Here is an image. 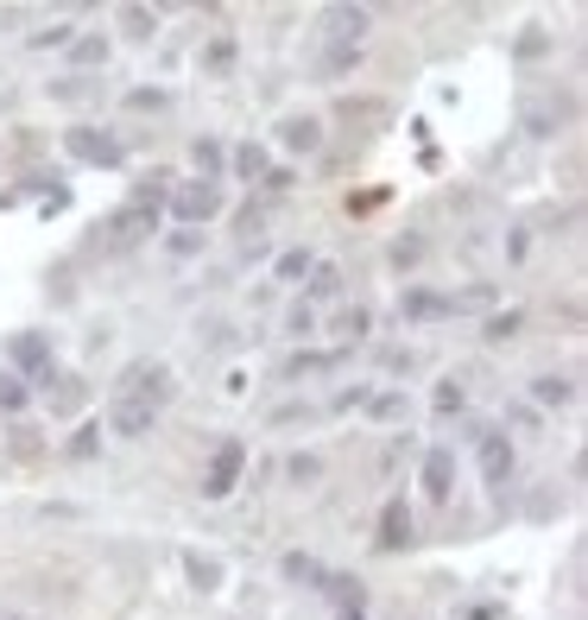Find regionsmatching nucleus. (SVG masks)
Segmentation results:
<instances>
[{
	"label": "nucleus",
	"mask_w": 588,
	"mask_h": 620,
	"mask_svg": "<svg viewBox=\"0 0 588 620\" xmlns=\"http://www.w3.org/2000/svg\"><path fill=\"white\" fill-rule=\"evenodd\" d=\"M171 393H178V374H171L165 362H133L120 380H114L108 400H140V405H152V412H165Z\"/></svg>",
	"instance_id": "nucleus-1"
},
{
	"label": "nucleus",
	"mask_w": 588,
	"mask_h": 620,
	"mask_svg": "<svg viewBox=\"0 0 588 620\" xmlns=\"http://www.w3.org/2000/svg\"><path fill=\"white\" fill-rule=\"evenodd\" d=\"M241 475H247V443L221 438L216 450H209V463H203V501H228V494L241 488Z\"/></svg>",
	"instance_id": "nucleus-2"
},
{
	"label": "nucleus",
	"mask_w": 588,
	"mask_h": 620,
	"mask_svg": "<svg viewBox=\"0 0 588 620\" xmlns=\"http://www.w3.org/2000/svg\"><path fill=\"white\" fill-rule=\"evenodd\" d=\"M64 152H71L76 165H95V172H120V159H127L120 134H108V127H89V121L64 134Z\"/></svg>",
	"instance_id": "nucleus-3"
},
{
	"label": "nucleus",
	"mask_w": 588,
	"mask_h": 620,
	"mask_svg": "<svg viewBox=\"0 0 588 620\" xmlns=\"http://www.w3.org/2000/svg\"><path fill=\"white\" fill-rule=\"evenodd\" d=\"M171 216L184 222V228H203V222H216V216H221V184H203V178L171 184Z\"/></svg>",
	"instance_id": "nucleus-4"
},
{
	"label": "nucleus",
	"mask_w": 588,
	"mask_h": 620,
	"mask_svg": "<svg viewBox=\"0 0 588 620\" xmlns=\"http://www.w3.org/2000/svg\"><path fill=\"white\" fill-rule=\"evenodd\" d=\"M158 184L165 178H146L140 190H133V203L108 222V235H120V241H146L152 228H158Z\"/></svg>",
	"instance_id": "nucleus-5"
},
{
	"label": "nucleus",
	"mask_w": 588,
	"mask_h": 620,
	"mask_svg": "<svg viewBox=\"0 0 588 620\" xmlns=\"http://www.w3.org/2000/svg\"><path fill=\"white\" fill-rule=\"evenodd\" d=\"M475 463H481V481L487 488H507L513 481V438L507 431H475Z\"/></svg>",
	"instance_id": "nucleus-6"
},
{
	"label": "nucleus",
	"mask_w": 588,
	"mask_h": 620,
	"mask_svg": "<svg viewBox=\"0 0 588 620\" xmlns=\"http://www.w3.org/2000/svg\"><path fill=\"white\" fill-rule=\"evenodd\" d=\"M38 393H44V405H51V418H76L82 412V380L76 374H64V367H51V374H38Z\"/></svg>",
	"instance_id": "nucleus-7"
},
{
	"label": "nucleus",
	"mask_w": 588,
	"mask_h": 620,
	"mask_svg": "<svg viewBox=\"0 0 588 620\" xmlns=\"http://www.w3.org/2000/svg\"><path fill=\"white\" fill-rule=\"evenodd\" d=\"M7 355H13V374H20V380H26V374H51V336H38V329H20V336H13V342H7Z\"/></svg>",
	"instance_id": "nucleus-8"
},
{
	"label": "nucleus",
	"mask_w": 588,
	"mask_h": 620,
	"mask_svg": "<svg viewBox=\"0 0 588 620\" xmlns=\"http://www.w3.org/2000/svg\"><path fill=\"white\" fill-rule=\"evenodd\" d=\"M152 425H158V412L140 400H108V438H127V443H140L152 438Z\"/></svg>",
	"instance_id": "nucleus-9"
},
{
	"label": "nucleus",
	"mask_w": 588,
	"mask_h": 620,
	"mask_svg": "<svg viewBox=\"0 0 588 620\" xmlns=\"http://www.w3.org/2000/svg\"><path fill=\"white\" fill-rule=\"evenodd\" d=\"M411 545H418L411 507H405V501H386V507H380V551H411Z\"/></svg>",
	"instance_id": "nucleus-10"
},
{
	"label": "nucleus",
	"mask_w": 588,
	"mask_h": 620,
	"mask_svg": "<svg viewBox=\"0 0 588 620\" xmlns=\"http://www.w3.org/2000/svg\"><path fill=\"white\" fill-rule=\"evenodd\" d=\"M399 311H405V324H437V317H456V298L424 292V286H405Z\"/></svg>",
	"instance_id": "nucleus-11"
},
{
	"label": "nucleus",
	"mask_w": 588,
	"mask_h": 620,
	"mask_svg": "<svg viewBox=\"0 0 588 620\" xmlns=\"http://www.w3.org/2000/svg\"><path fill=\"white\" fill-rule=\"evenodd\" d=\"M279 147L285 152H317L323 147V121H317V114H285V121H279Z\"/></svg>",
	"instance_id": "nucleus-12"
},
{
	"label": "nucleus",
	"mask_w": 588,
	"mask_h": 620,
	"mask_svg": "<svg viewBox=\"0 0 588 620\" xmlns=\"http://www.w3.org/2000/svg\"><path fill=\"white\" fill-rule=\"evenodd\" d=\"M323 20H330V38H335V45H361V38H368V26H373L368 7H348V0H342V7H330Z\"/></svg>",
	"instance_id": "nucleus-13"
},
{
	"label": "nucleus",
	"mask_w": 588,
	"mask_h": 620,
	"mask_svg": "<svg viewBox=\"0 0 588 620\" xmlns=\"http://www.w3.org/2000/svg\"><path fill=\"white\" fill-rule=\"evenodd\" d=\"M449 494H456V456H449V450H431V456H424V501H449Z\"/></svg>",
	"instance_id": "nucleus-14"
},
{
	"label": "nucleus",
	"mask_w": 588,
	"mask_h": 620,
	"mask_svg": "<svg viewBox=\"0 0 588 620\" xmlns=\"http://www.w3.org/2000/svg\"><path fill=\"white\" fill-rule=\"evenodd\" d=\"M114 26H120V38H133V45H152V33H158V13H152V7H140V0H127V7H114Z\"/></svg>",
	"instance_id": "nucleus-15"
},
{
	"label": "nucleus",
	"mask_w": 588,
	"mask_h": 620,
	"mask_svg": "<svg viewBox=\"0 0 588 620\" xmlns=\"http://www.w3.org/2000/svg\"><path fill=\"white\" fill-rule=\"evenodd\" d=\"M184 577L196 589H203V595H216L221 583H228V570H221V557H209V551H184Z\"/></svg>",
	"instance_id": "nucleus-16"
},
{
	"label": "nucleus",
	"mask_w": 588,
	"mask_h": 620,
	"mask_svg": "<svg viewBox=\"0 0 588 620\" xmlns=\"http://www.w3.org/2000/svg\"><path fill=\"white\" fill-rule=\"evenodd\" d=\"M279 577H285V583H297V589H323V577H330V570H323L317 557H304V551H285V557H279Z\"/></svg>",
	"instance_id": "nucleus-17"
},
{
	"label": "nucleus",
	"mask_w": 588,
	"mask_h": 620,
	"mask_svg": "<svg viewBox=\"0 0 588 620\" xmlns=\"http://www.w3.org/2000/svg\"><path fill=\"white\" fill-rule=\"evenodd\" d=\"M368 418L373 425H399L405 412H411V400H405V387H380V393H368Z\"/></svg>",
	"instance_id": "nucleus-18"
},
{
	"label": "nucleus",
	"mask_w": 588,
	"mask_h": 620,
	"mask_svg": "<svg viewBox=\"0 0 588 620\" xmlns=\"http://www.w3.org/2000/svg\"><path fill=\"white\" fill-rule=\"evenodd\" d=\"M532 400L563 412V405H576V380H570V374H538V380H532Z\"/></svg>",
	"instance_id": "nucleus-19"
},
{
	"label": "nucleus",
	"mask_w": 588,
	"mask_h": 620,
	"mask_svg": "<svg viewBox=\"0 0 588 620\" xmlns=\"http://www.w3.org/2000/svg\"><path fill=\"white\" fill-rule=\"evenodd\" d=\"M234 58H241L234 33H216L209 45H203V58H196V64H203V76H228V71H234Z\"/></svg>",
	"instance_id": "nucleus-20"
},
{
	"label": "nucleus",
	"mask_w": 588,
	"mask_h": 620,
	"mask_svg": "<svg viewBox=\"0 0 588 620\" xmlns=\"http://www.w3.org/2000/svg\"><path fill=\"white\" fill-rule=\"evenodd\" d=\"M95 96H102L95 76H64V83H51V102H64V109H82V102H95Z\"/></svg>",
	"instance_id": "nucleus-21"
},
{
	"label": "nucleus",
	"mask_w": 588,
	"mask_h": 620,
	"mask_svg": "<svg viewBox=\"0 0 588 620\" xmlns=\"http://www.w3.org/2000/svg\"><path fill=\"white\" fill-rule=\"evenodd\" d=\"M323 595H330L342 615H361V608H368V595H361V583H355V577H323Z\"/></svg>",
	"instance_id": "nucleus-22"
},
{
	"label": "nucleus",
	"mask_w": 588,
	"mask_h": 620,
	"mask_svg": "<svg viewBox=\"0 0 588 620\" xmlns=\"http://www.w3.org/2000/svg\"><path fill=\"white\" fill-rule=\"evenodd\" d=\"M33 405V380H20L13 367H0V412H26Z\"/></svg>",
	"instance_id": "nucleus-23"
},
{
	"label": "nucleus",
	"mask_w": 588,
	"mask_h": 620,
	"mask_svg": "<svg viewBox=\"0 0 588 620\" xmlns=\"http://www.w3.org/2000/svg\"><path fill=\"white\" fill-rule=\"evenodd\" d=\"M190 159H196V178H203V184H216V178H221V165H228V152H221L216 140H209V134H203V140L190 147Z\"/></svg>",
	"instance_id": "nucleus-24"
},
{
	"label": "nucleus",
	"mask_w": 588,
	"mask_h": 620,
	"mask_svg": "<svg viewBox=\"0 0 588 620\" xmlns=\"http://www.w3.org/2000/svg\"><path fill=\"white\" fill-rule=\"evenodd\" d=\"M234 172H241V178H247V184H259V178H266V172H272V152L259 147V140H247V147L234 152Z\"/></svg>",
	"instance_id": "nucleus-25"
},
{
	"label": "nucleus",
	"mask_w": 588,
	"mask_h": 620,
	"mask_svg": "<svg viewBox=\"0 0 588 620\" xmlns=\"http://www.w3.org/2000/svg\"><path fill=\"white\" fill-rule=\"evenodd\" d=\"M71 58L82 64V71H95V64H108V38H95V33H82V38H71ZM76 71V76H82Z\"/></svg>",
	"instance_id": "nucleus-26"
},
{
	"label": "nucleus",
	"mask_w": 588,
	"mask_h": 620,
	"mask_svg": "<svg viewBox=\"0 0 588 620\" xmlns=\"http://www.w3.org/2000/svg\"><path fill=\"white\" fill-rule=\"evenodd\" d=\"M285 475H292L297 488H310V481H323V456H310V450H297L292 463H285Z\"/></svg>",
	"instance_id": "nucleus-27"
},
{
	"label": "nucleus",
	"mask_w": 588,
	"mask_h": 620,
	"mask_svg": "<svg viewBox=\"0 0 588 620\" xmlns=\"http://www.w3.org/2000/svg\"><path fill=\"white\" fill-rule=\"evenodd\" d=\"M310 266H317V260L304 254V248H292V254H279V286H297V279H310Z\"/></svg>",
	"instance_id": "nucleus-28"
},
{
	"label": "nucleus",
	"mask_w": 588,
	"mask_h": 620,
	"mask_svg": "<svg viewBox=\"0 0 588 620\" xmlns=\"http://www.w3.org/2000/svg\"><path fill=\"white\" fill-rule=\"evenodd\" d=\"M519 329H525V317H519V311H500V317L481 324V336H487V342H513Z\"/></svg>",
	"instance_id": "nucleus-29"
},
{
	"label": "nucleus",
	"mask_w": 588,
	"mask_h": 620,
	"mask_svg": "<svg viewBox=\"0 0 588 620\" xmlns=\"http://www.w3.org/2000/svg\"><path fill=\"white\" fill-rule=\"evenodd\" d=\"M373 329V317L368 311H361V304H355V311H342V317H335V336H342V342H361V336H368Z\"/></svg>",
	"instance_id": "nucleus-30"
},
{
	"label": "nucleus",
	"mask_w": 588,
	"mask_h": 620,
	"mask_svg": "<svg viewBox=\"0 0 588 620\" xmlns=\"http://www.w3.org/2000/svg\"><path fill=\"white\" fill-rule=\"evenodd\" d=\"M361 64V45H330V58H323V76H348Z\"/></svg>",
	"instance_id": "nucleus-31"
},
{
	"label": "nucleus",
	"mask_w": 588,
	"mask_h": 620,
	"mask_svg": "<svg viewBox=\"0 0 588 620\" xmlns=\"http://www.w3.org/2000/svg\"><path fill=\"white\" fill-rule=\"evenodd\" d=\"M304 292H310V298H335V292H342V273L317 260V266H310V286H304Z\"/></svg>",
	"instance_id": "nucleus-32"
},
{
	"label": "nucleus",
	"mask_w": 588,
	"mask_h": 620,
	"mask_svg": "<svg viewBox=\"0 0 588 620\" xmlns=\"http://www.w3.org/2000/svg\"><path fill=\"white\" fill-rule=\"evenodd\" d=\"M71 38H76V26H71V20H57V26H38L26 45H33V51H51V45H71Z\"/></svg>",
	"instance_id": "nucleus-33"
},
{
	"label": "nucleus",
	"mask_w": 588,
	"mask_h": 620,
	"mask_svg": "<svg viewBox=\"0 0 588 620\" xmlns=\"http://www.w3.org/2000/svg\"><path fill=\"white\" fill-rule=\"evenodd\" d=\"M437 418H449V412H462V405H469V393H462V380H437Z\"/></svg>",
	"instance_id": "nucleus-34"
},
{
	"label": "nucleus",
	"mask_w": 588,
	"mask_h": 620,
	"mask_svg": "<svg viewBox=\"0 0 588 620\" xmlns=\"http://www.w3.org/2000/svg\"><path fill=\"white\" fill-rule=\"evenodd\" d=\"M95 450H102V425H82V431L71 438V456H76V463H89Z\"/></svg>",
	"instance_id": "nucleus-35"
},
{
	"label": "nucleus",
	"mask_w": 588,
	"mask_h": 620,
	"mask_svg": "<svg viewBox=\"0 0 588 620\" xmlns=\"http://www.w3.org/2000/svg\"><path fill=\"white\" fill-rule=\"evenodd\" d=\"M285 329H292L297 342H310V336H317V311H310V304H297L292 317H285Z\"/></svg>",
	"instance_id": "nucleus-36"
},
{
	"label": "nucleus",
	"mask_w": 588,
	"mask_h": 620,
	"mask_svg": "<svg viewBox=\"0 0 588 620\" xmlns=\"http://www.w3.org/2000/svg\"><path fill=\"white\" fill-rule=\"evenodd\" d=\"M545 51H551L545 26H525V38H519V58H545Z\"/></svg>",
	"instance_id": "nucleus-37"
},
{
	"label": "nucleus",
	"mask_w": 588,
	"mask_h": 620,
	"mask_svg": "<svg viewBox=\"0 0 588 620\" xmlns=\"http://www.w3.org/2000/svg\"><path fill=\"white\" fill-rule=\"evenodd\" d=\"M127 109H171V96H165V89H133V96H127Z\"/></svg>",
	"instance_id": "nucleus-38"
},
{
	"label": "nucleus",
	"mask_w": 588,
	"mask_h": 620,
	"mask_svg": "<svg viewBox=\"0 0 588 620\" xmlns=\"http://www.w3.org/2000/svg\"><path fill=\"white\" fill-rule=\"evenodd\" d=\"M418 260H424V241H418V235H405L399 248H393V266H418Z\"/></svg>",
	"instance_id": "nucleus-39"
},
{
	"label": "nucleus",
	"mask_w": 588,
	"mask_h": 620,
	"mask_svg": "<svg viewBox=\"0 0 588 620\" xmlns=\"http://www.w3.org/2000/svg\"><path fill=\"white\" fill-rule=\"evenodd\" d=\"M335 620H368V615H335Z\"/></svg>",
	"instance_id": "nucleus-40"
},
{
	"label": "nucleus",
	"mask_w": 588,
	"mask_h": 620,
	"mask_svg": "<svg viewBox=\"0 0 588 620\" xmlns=\"http://www.w3.org/2000/svg\"><path fill=\"white\" fill-rule=\"evenodd\" d=\"M0 620H33V615H0Z\"/></svg>",
	"instance_id": "nucleus-41"
}]
</instances>
